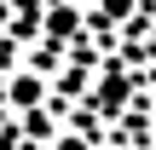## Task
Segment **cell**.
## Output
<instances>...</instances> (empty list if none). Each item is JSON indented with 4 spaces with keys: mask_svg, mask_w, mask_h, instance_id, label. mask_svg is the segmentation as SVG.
<instances>
[{
    "mask_svg": "<svg viewBox=\"0 0 156 150\" xmlns=\"http://www.w3.org/2000/svg\"><path fill=\"white\" fill-rule=\"evenodd\" d=\"M81 23H87L81 0H46L41 6V40H52V46H69L81 35Z\"/></svg>",
    "mask_w": 156,
    "mask_h": 150,
    "instance_id": "obj_1",
    "label": "cell"
},
{
    "mask_svg": "<svg viewBox=\"0 0 156 150\" xmlns=\"http://www.w3.org/2000/svg\"><path fill=\"white\" fill-rule=\"evenodd\" d=\"M41 92H46V87H41V69H23V75H12V87H6V98H12L17 110H29Z\"/></svg>",
    "mask_w": 156,
    "mask_h": 150,
    "instance_id": "obj_2",
    "label": "cell"
},
{
    "mask_svg": "<svg viewBox=\"0 0 156 150\" xmlns=\"http://www.w3.org/2000/svg\"><path fill=\"white\" fill-rule=\"evenodd\" d=\"M133 12H139V0H93L87 17H98V23H127Z\"/></svg>",
    "mask_w": 156,
    "mask_h": 150,
    "instance_id": "obj_3",
    "label": "cell"
},
{
    "mask_svg": "<svg viewBox=\"0 0 156 150\" xmlns=\"http://www.w3.org/2000/svg\"><path fill=\"white\" fill-rule=\"evenodd\" d=\"M52 150H93V145H87V139H75V133H64V139H58Z\"/></svg>",
    "mask_w": 156,
    "mask_h": 150,
    "instance_id": "obj_4",
    "label": "cell"
},
{
    "mask_svg": "<svg viewBox=\"0 0 156 150\" xmlns=\"http://www.w3.org/2000/svg\"><path fill=\"white\" fill-rule=\"evenodd\" d=\"M0 150H17V133H0Z\"/></svg>",
    "mask_w": 156,
    "mask_h": 150,
    "instance_id": "obj_5",
    "label": "cell"
}]
</instances>
